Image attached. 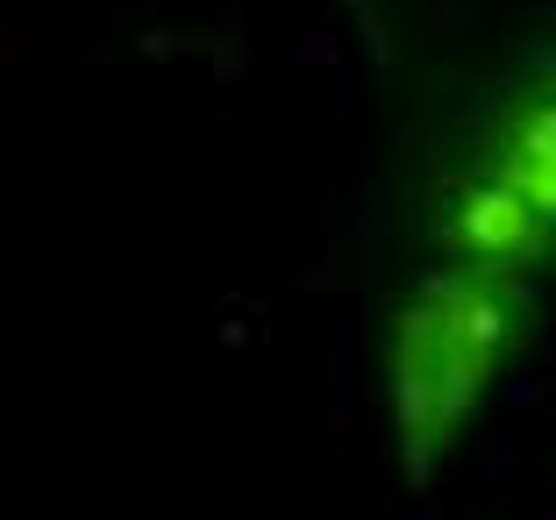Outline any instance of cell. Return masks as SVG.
<instances>
[{
    "label": "cell",
    "instance_id": "7a4b0ae2",
    "mask_svg": "<svg viewBox=\"0 0 556 520\" xmlns=\"http://www.w3.org/2000/svg\"><path fill=\"white\" fill-rule=\"evenodd\" d=\"M542 321V278L428 257L378 328V399L400 485L428 492L478 435L500 385L521 371Z\"/></svg>",
    "mask_w": 556,
    "mask_h": 520
},
{
    "label": "cell",
    "instance_id": "6da1fadb",
    "mask_svg": "<svg viewBox=\"0 0 556 520\" xmlns=\"http://www.w3.org/2000/svg\"><path fill=\"white\" fill-rule=\"evenodd\" d=\"M414 243L442 264L542 278L556 250V79L521 50L471 79L414 157Z\"/></svg>",
    "mask_w": 556,
    "mask_h": 520
}]
</instances>
